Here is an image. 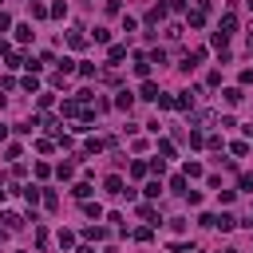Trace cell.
<instances>
[{
    "mask_svg": "<svg viewBox=\"0 0 253 253\" xmlns=\"http://www.w3.org/2000/svg\"><path fill=\"white\" fill-rule=\"evenodd\" d=\"M103 186H107V194H111V198H126V186H123V178H119V174H111Z\"/></svg>",
    "mask_w": 253,
    "mask_h": 253,
    "instance_id": "6da1fadb",
    "label": "cell"
},
{
    "mask_svg": "<svg viewBox=\"0 0 253 253\" xmlns=\"http://www.w3.org/2000/svg\"><path fill=\"white\" fill-rule=\"evenodd\" d=\"M206 12H210V4L202 0V4H198V8H194V12L186 16V20H190V28H202V24H206Z\"/></svg>",
    "mask_w": 253,
    "mask_h": 253,
    "instance_id": "7a4b0ae2",
    "label": "cell"
},
{
    "mask_svg": "<svg viewBox=\"0 0 253 253\" xmlns=\"http://www.w3.org/2000/svg\"><path fill=\"white\" fill-rule=\"evenodd\" d=\"M0 221H4V229H8V233H16V229L24 225V217H20V213H12V210H4V213H0Z\"/></svg>",
    "mask_w": 253,
    "mask_h": 253,
    "instance_id": "3957f363",
    "label": "cell"
},
{
    "mask_svg": "<svg viewBox=\"0 0 253 253\" xmlns=\"http://www.w3.org/2000/svg\"><path fill=\"white\" fill-rule=\"evenodd\" d=\"M67 43H71L75 51H79V47H87V36H83V28H71V32H67Z\"/></svg>",
    "mask_w": 253,
    "mask_h": 253,
    "instance_id": "277c9868",
    "label": "cell"
},
{
    "mask_svg": "<svg viewBox=\"0 0 253 253\" xmlns=\"http://www.w3.org/2000/svg\"><path fill=\"white\" fill-rule=\"evenodd\" d=\"M186 186H190V178H186V174H174V178H170V190H174V194H182V198L190 194Z\"/></svg>",
    "mask_w": 253,
    "mask_h": 253,
    "instance_id": "5b68a950",
    "label": "cell"
},
{
    "mask_svg": "<svg viewBox=\"0 0 253 253\" xmlns=\"http://www.w3.org/2000/svg\"><path fill=\"white\" fill-rule=\"evenodd\" d=\"M134 71L146 79V75H150V55H142V51H138V55H134Z\"/></svg>",
    "mask_w": 253,
    "mask_h": 253,
    "instance_id": "8992f818",
    "label": "cell"
},
{
    "mask_svg": "<svg viewBox=\"0 0 253 253\" xmlns=\"http://www.w3.org/2000/svg\"><path fill=\"white\" fill-rule=\"evenodd\" d=\"M194 95H198V91H182V95L174 99V107H178V111H190V107H194Z\"/></svg>",
    "mask_w": 253,
    "mask_h": 253,
    "instance_id": "52a82bcc",
    "label": "cell"
},
{
    "mask_svg": "<svg viewBox=\"0 0 253 253\" xmlns=\"http://www.w3.org/2000/svg\"><path fill=\"white\" fill-rule=\"evenodd\" d=\"M20 194H24V202H28V206H36V202L43 198V194H40V186H24Z\"/></svg>",
    "mask_w": 253,
    "mask_h": 253,
    "instance_id": "ba28073f",
    "label": "cell"
},
{
    "mask_svg": "<svg viewBox=\"0 0 253 253\" xmlns=\"http://www.w3.org/2000/svg\"><path fill=\"white\" fill-rule=\"evenodd\" d=\"M233 28H237V20H233V12H225V16H221V28H217V32H221V36H229Z\"/></svg>",
    "mask_w": 253,
    "mask_h": 253,
    "instance_id": "9c48e42d",
    "label": "cell"
},
{
    "mask_svg": "<svg viewBox=\"0 0 253 253\" xmlns=\"http://www.w3.org/2000/svg\"><path fill=\"white\" fill-rule=\"evenodd\" d=\"M158 95H162V91H158V87H154V83L146 79V83H142V99H150V103H158Z\"/></svg>",
    "mask_w": 253,
    "mask_h": 253,
    "instance_id": "30bf717a",
    "label": "cell"
},
{
    "mask_svg": "<svg viewBox=\"0 0 253 253\" xmlns=\"http://www.w3.org/2000/svg\"><path fill=\"white\" fill-rule=\"evenodd\" d=\"M130 103H134V95H130V91H119V99H115V107H119V111H130Z\"/></svg>",
    "mask_w": 253,
    "mask_h": 253,
    "instance_id": "8fae6325",
    "label": "cell"
},
{
    "mask_svg": "<svg viewBox=\"0 0 253 253\" xmlns=\"http://www.w3.org/2000/svg\"><path fill=\"white\" fill-rule=\"evenodd\" d=\"M194 123H198V126H213V123H217V115H213V111H202Z\"/></svg>",
    "mask_w": 253,
    "mask_h": 253,
    "instance_id": "7c38bea8",
    "label": "cell"
},
{
    "mask_svg": "<svg viewBox=\"0 0 253 253\" xmlns=\"http://www.w3.org/2000/svg\"><path fill=\"white\" fill-rule=\"evenodd\" d=\"M71 194H75L79 202H87V198H91V186H87V182H79V186H71Z\"/></svg>",
    "mask_w": 253,
    "mask_h": 253,
    "instance_id": "4fadbf2b",
    "label": "cell"
},
{
    "mask_svg": "<svg viewBox=\"0 0 253 253\" xmlns=\"http://www.w3.org/2000/svg\"><path fill=\"white\" fill-rule=\"evenodd\" d=\"M83 213H87V217H103V206H99V202H83Z\"/></svg>",
    "mask_w": 253,
    "mask_h": 253,
    "instance_id": "5bb4252c",
    "label": "cell"
},
{
    "mask_svg": "<svg viewBox=\"0 0 253 253\" xmlns=\"http://www.w3.org/2000/svg\"><path fill=\"white\" fill-rule=\"evenodd\" d=\"M138 213H142V221H150V225H158V213H154V206H138Z\"/></svg>",
    "mask_w": 253,
    "mask_h": 253,
    "instance_id": "9a60e30c",
    "label": "cell"
},
{
    "mask_svg": "<svg viewBox=\"0 0 253 253\" xmlns=\"http://www.w3.org/2000/svg\"><path fill=\"white\" fill-rule=\"evenodd\" d=\"M83 237H87V241H103V237H107V229H99V225H91V229H83Z\"/></svg>",
    "mask_w": 253,
    "mask_h": 253,
    "instance_id": "2e32d148",
    "label": "cell"
},
{
    "mask_svg": "<svg viewBox=\"0 0 253 253\" xmlns=\"http://www.w3.org/2000/svg\"><path fill=\"white\" fill-rule=\"evenodd\" d=\"M182 174H186V178H202V166H198V162H186Z\"/></svg>",
    "mask_w": 253,
    "mask_h": 253,
    "instance_id": "e0dca14e",
    "label": "cell"
},
{
    "mask_svg": "<svg viewBox=\"0 0 253 253\" xmlns=\"http://www.w3.org/2000/svg\"><path fill=\"white\" fill-rule=\"evenodd\" d=\"M142 194H146V198H158V194H162V182H158V178H154V182H146V190H142Z\"/></svg>",
    "mask_w": 253,
    "mask_h": 253,
    "instance_id": "ac0fdd59",
    "label": "cell"
},
{
    "mask_svg": "<svg viewBox=\"0 0 253 253\" xmlns=\"http://www.w3.org/2000/svg\"><path fill=\"white\" fill-rule=\"evenodd\" d=\"M16 40H20V43H28V40H32V28H28V24H20V28H16Z\"/></svg>",
    "mask_w": 253,
    "mask_h": 253,
    "instance_id": "d6986e66",
    "label": "cell"
},
{
    "mask_svg": "<svg viewBox=\"0 0 253 253\" xmlns=\"http://www.w3.org/2000/svg\"><path fill=\"white\" fill-rule=\"evenodd\" d=\"M107 55H111V63H119V59H123V55H126V47H123V43H115V47H111V51H107Z\"/></svg>",
    "mask_w": 253,
    "mask_h": 253,
    "instance_id": "ffe728a7",
    "label": "cell"
},
{
    "mask_svg": "<svg viewBox=\"0 0 253 253\" xmlns=\"http://www.w3.org/2000/svg\"><path fill=\"white\" fill-rule=\"evenodd\" d=\"M158 154H162V158H174V142L162 138V142H158Z\"/></svg>",
    "mask_w": 253,
    "mask_h": 253,
    "instance_id": "44dd1931",
    "label": "cell"
},
{
    "mask_svg": "<svg viewBox=\"0 0 253 253\" xmlns=\"http://www.w3.org/2000/svg\"><path fill=\"white\" fill-rule=\"evenodd\" d=\"M55 174H59V178H71V174H75V166H71V162H59V166H55Z\"/></svg>",
    "mask_w": 253,
    "mask_h": 253,
    "instance_id": "7402d4cb",
    "label": "cell"
},
{
    "mask_svg": "<svg viewBox=\"0 0 253 253\" xmlns=\"http://www.w3.org/2000/svg\"><path fill=\"white\" fill-rule=\"evenodd\" d=\"M146 170H150L146 162H130V174H134V178H146Z\"/></svg>",
    "mask_w": 253,
    "mask_h": 253,
    "instance_id": "603a6c76",
    "label": "cell"
},
{
    "mask_svg": "<svg viewBox=\"0 0 253 253\" xmlns=\"http://www.w3.org/2000/svg\"><path fill=\"white\" fill-rule=\"evenodd\" d=\"M32 16H36V20H43V16H51V8H43V4H32Z\"/></svg>",
    "mask_w": 253,
    "mask_h": 253,
    "instance_id": "cb8c5ba5",
    "label": "cell"
},
{
    "mask_svg": "<svg viewBox=\"0 0 253 253\" xmlns=\"http://www.w3.org/2000/svg\"><path fill=\"white\" fill-rule=\"evenodd\" d=\"M213 229H233V217H229V213H221V217H217V225H213Z\"/></svg>",
    "mask_w": 253,
    "mask_h": 253,
    "instance_id": "d4e9b609",
    "label": "cell"
},
{
    "mask_svg": "<svg viewBox=\"0 0 253 253\" xmlns=\"http://www.w3.org/2000/svg\"><path fill=\"white\" fill-rule=\"evenodd\" d=\"M8 28H12V16H8V12H0V32H8Z\"/></svg>",
    "mask_w": 253,
    "mask_h": 253,
    "instance_id": "484cf974",
    "label": "cell"
},
{
    "mask_svg": "<svg viewBox=\"0 0 253 253\" xmlns=\"http://www.w3.org/2000/svg\"><path fill=\"white\" fill-rule=\"evenodd\" d=\"M241 190H249V194H253V174H241Z\"/></svg>",
    "mask_w": 253,
    "mask_h": 253,
    "instance_id": "4316f807",
    "label": "cell"
},
{
    "mask_svg": "<svg viewBox=\"0 0 253 253\" xmlns=\"http://www.w3.org/2000/svg\"><path fill=\"white\" fill-rule=\"evenodd\" d=\"M75 253H95V249H91V245H83V249H75Z\"/></svg>",
    "mask_w": 253,
    "mask_h": 253,
    "instance_id": "83f0119b",
    "label": "cell"
},
{
    "mask_svg": "<svg viewBox=\"0 0 253 253\" xmlns=\"http://www.w3.org/2000/svg\"><path fill=\"white\" fill-rule=\"evenodd\" d=\"M4 237H8V229H0V245H4Z\"/></svg>",
    "mask_w": 253,
    "mask_h": 253,
    "instance_id": "f1b7e54d",
    "label": "cell"
},
{
    "mask_svg": "<svg viewBox=\"0 0 253 253\" xmlns=\"http://www.w3.org/2000/svg\"><path fill=\"white\" fill-rule=\"evenodd\" d=\"M221 253H237V249H221Z\"/></svg>",
    "mask_w": 253,
    "mask_h": 253,
    "instance_id": "f546056e",
    "label": "cell"
}]
</instances>
